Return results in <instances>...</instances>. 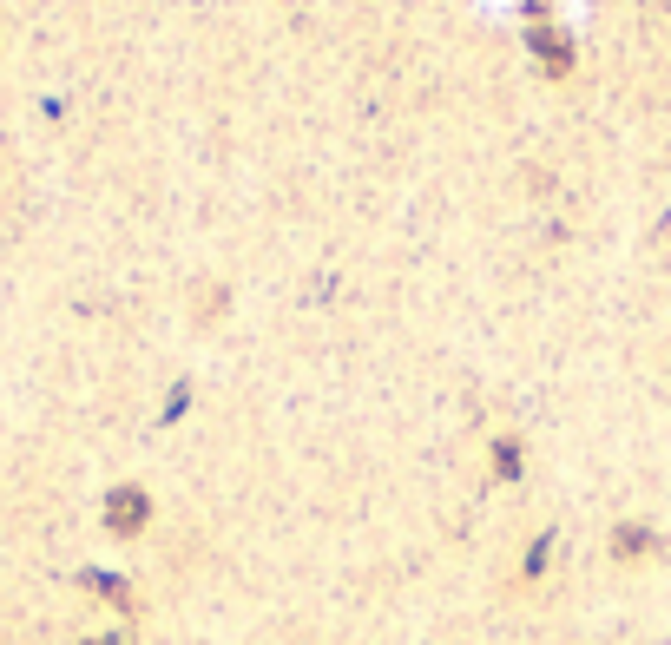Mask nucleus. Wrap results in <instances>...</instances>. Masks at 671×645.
I'll return each instance as SVG.
<instances>
[{"label":"nucleus","instance_id":"nucleus-1","mask_svg":"<svg viewBox=\"0 0 671 645\" xmlns=\"http://www.w3.org/2000/svg\"><path fill=\"white\" fill-rule=\"evenodd\" d=\"M145 514H152V501H145L139 488H112L106 494V527H112V534H139Z\"/></svg>","mask_w":671,"mask_h":645},{"label":"nucleus","instance_id":"nucleus-2","mask_svg":"<svg viewBox=\"0 0 671 645\" xmlns=\"http://www.w3.org/2000/svg\"><path fill=\"white\" fill-rule=\"evenodd\" d=\"M533 53L547 60V73H553V79H566V73H573V47H566V40H560L553 27H533Z\"/></svg>","mask_w":671,"mask_h":645},{"label":"nucleus","instance_id":"nucleus-4","mask_svg":"<svg viewBox=\"0 0 671 645\" xmlns=\"http://www.w3.org/2000/svg\"><path fill=\"white\" fill-rule=\"evenodd\" d=\"M99 645H119V639H99Z\"/></svg>","mask_w":671,"mask_h":645},{"label":"nucleus","instance_id":"nucleus-3","mask_svg":"<svg viewBox=\"0 0 671 645\" xmlns=\"http://www.w3.org/2000/svg\"><path fill=\"white\" fill-rule=\"evenodd\" d=\"M494 461H500V474H520V448H514V441H500Z\"/></svg>","mask_w":671,"mask_h":645}]
</instances>
